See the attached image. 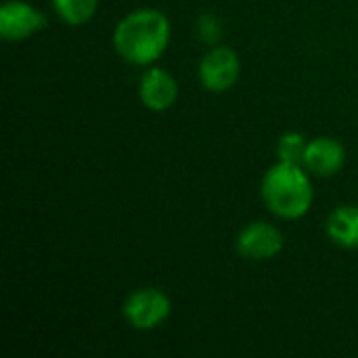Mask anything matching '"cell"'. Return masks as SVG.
I'll use <instances>...</instances> for the list:
<instances>
[{
	"label": "cell",
	"mask_w": 358,
	"mask_h": 358,
	"mask_svg": "<svg viewBox=\"0 0 358 358\" xmlns=\"http://www.w3.org/2000/svg\"><path fill=\"white\" fill-rule=\"evenodd\" d=\"M346 159V151L340 141L331 136H319L308 141L304 166L317 176H331L342 170Z\"/></svg>",
	"instance_id": "cell-8"
},
{
	"label": "cell",
	"mask_w": 358,
	"mask_h": 358,
	"mask_svg": "<svg viewBox=\"0 0 358 358\" xmlns=\"http://www.w3.org/2000/svg\"><path fill=\"white\" fill-rule=\"evenodd\" d=\"M170 44V21L162 10L138 8L128 13L113 29V46L132 65L155 63Z\"/></svg>",
	"instance_id": "cell-1"
},
{
	"label": "cell",
	"mask_w": 358,
	"mask_h": 358,
	"mask_svg": "<svg viewBox=\"0 0 358 358\" xmlns=\"http://www.w3.org/2000/svg\"><path fill=\"white\" fill-rule=\"evenodd\" d=\"M239 57L229 46H214L199 63V80L212 92H227L239 80Z\"/></svg>",
	"instance_id": "cell-4"
},
{
	"label": "cell",
	"mask_w": 358,
	"mask_h": 358,
	"mask_svg": "<svg viewBox=\"0 0 358 358\" xmlns=\"http://www.w3.org/2000/svg\"><path fill=\"white\" fill-rule=\"evenodd\" d=\"M197 36L206 42V44H216L220 38H222V25H220V19L206 13L197 19Z\"/></svg>",
	"instance_id": "cell-12"
},
{
	"label": "cell",
	"mask_w": 358,
	"mask_h": 358,
	"mask_svg": "<svg viewBox=\"0 0 358 358\" xmlns=\"http://www.w3.org/2000/svg\"><path fill=\"white\" fill-rule=\"evenodd\" d=\"M306 147L308 141L302 132H285L281 134L279 143H277V155L279 162H287V164H304V155H306Z\"/></svg>",
	"instance_id": "cell-11"
},
{
	"label": "cell",
	"mask_w": 358,
	"mask_h": 358,
	"mask_svg": "<svg viewBox=\"0 0 358 358\" xmlns=\"http://www.w3.org/2000/svg\"><path fill=\"white\" fill-rule=\"evenodd\" d=\"M46 27V15L23 0H8L0 8V36L8 42L25 40Z\"/></svg>",
	"instance_id": "cell-5"
},
{
	"label": "cell",
	"mask_w": 358,
	"mask_h": 358,
	"mask_svg": "<svg viewBox=\"0 0 358 358\" xmlns=\"http://www.w3.org/2000/svg\"><path fill=\"white\" fill-rule=\"evenodd\" d=\"M327 235L342 248H358V206H340L327 218Z\"/></svg>",
	"instance_id": "cell-9"
},
{
	"label": "cell",
	"mask_w": 358,
	"mask_h": 358,
	"mask_svg": "<svg viewBox=\"0 0 358 358\" xmlns=\"http://www.w3.org/2000/svg\"><path fill=\"white\" fill-rule=\"evenodd\" d=\"M262 199L279 218H302L313 206L310 178L300 164L279 162L262 178Z\"/></svg>",
	"instance_id": "cell-2"
},
{
	"label": "cell",
	"mask_w": 358,
	"mask_h": 358,
	"mask_svg": "<svg viewBox=\"0 0 358 358\" xmlns=\"http://www.w3.org/2000/svg\"><path fill=\"white\" fill-rule=\"evenodd\" d=\"M138 94L147 109L166 111L174 105L178 96V84L170 71L162 67H151L143 73L138 82Z\"/></svg>",
	"instance_id": "cell-7"
},
{
	"label": "cell",
	"mask_w": 358,
	"mask_h": 358,
	"mask_svg": "<svg viewBox=\"0 0 358 358\" xmlns=\"http://www.w3.org/2000/svg\"><path fill=\"white\" fill-rule=\"evenodd\" d=\"M172 304L170 298L155 287H143L132 292L124 302L126 321L141 331H149L159 327L170 317Z\"/></svg>",
	"instance_id": "cell-3"
},
{
	"label": "cell",
	"mask_w": 358,
	"mask_h": 358,
	"mask_svg": "<svg viewBox=\"0 0 358 358\" xmlns=\"http://www.w3.org/2000/svg\"><path fill=\"white\" fill-rule=\"evenodd\" d=\"M52 6L67 25H84L96 13L99 0H52Z\"/></svg>",
	"instance_id": "cell-10"
},
{
	"label": "cell",
	"mask_w": 358,
	"mask_h": 358,
	"mask_svg": "<svg viewBox=\"0 0 358 358\" xmlns=\"http://www.w3.org/2000/svg\"><path fill=\"white\" fill-rule=\"evenodd\" d=\"M283 243L285 239L277 227L258 220L241 229L235 248L245 260H271L283 250Z\"/></svg>",
	"instance_id": "cell-6"
}]
</instances>
